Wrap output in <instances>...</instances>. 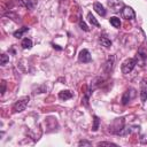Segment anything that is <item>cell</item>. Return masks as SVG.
<instances>
[{
  "mask_svg": "<svg viewBox=\"0 0 147 147\" xmlns=\"http://www.w3.org/2000/svg\"><path fill=\"white\" fill-rule=\"evenodd\" d=\"M98 146H116V144L108 142V141H101V142H98Z\"/></svg>",
  "mask_w": 147,
  "mask_h": 147,
  "instance_id": "44dd1931",
  "label": "cell"
},
{
  "mask_svg": "<svg viewBox=\"0 0 147 147\" xmlns=\"http://www.w3.org/2000/svg\"><path fill=\"white\" fill-rule=\"evenodd\" d=\"M140 99L142 102L147 100V82L142 80L140 84Z\"/></svg>",
  "mask_w": 147,
  "mask_h": 147,
  "instance_id": "52a82bcc",
  "label": "cell"
},
{
  "mask_svg": "<svg viewBox=\"0 0 147 147\" xmlns=\"http://www.w3.org/2000/svg\"><path fill=\"white\" fill-rule=\"evenodd\" d=\"M79 26H80V29H82V30H84V31H90V28L86 25V23H85L82 18L79 20Z\"/></svg>",
  "mask_w": 147,
  "mask_h": 147,
  "instance_id": "ffe728a7",
  "label": "cell"
},
{
  "mask_svg": "<svg viewBox=\"0 0 147 147\" xmlns=\"http://www.w3.org/2000/svg\"><path fill=\"white\" fill-rule=\"evenodd\" d=\"M121 14H122V17L125 18V20H133L136 17L134 10L129 6H124L121 10Z\"/></svg>",
  "mask_w": 147,
  "mask_h": 147,
  "instance_id": "5b68a950",
  "label": "cell"
},
{
  "mask_svg": "<svg viewBox=\"0 0 147 147\" xmlns=\"http://www.w3.org/2000/svg\"><path fill=\"white\" fill-rule=\"evenodd\" d=\"M21 46H22L24 49H29V48L32 47V40L29 39V38H24V39L22 40V42H21Z\"/></svg>",
  "mask_w": 147,
  "mask_h": 147,
  "instance_id": "5bb4252c",
  "label": "cell"
},
{
  "mask_svg": "<svg viewBox=\"0 0 147 147\" xmlns=\"http://www.w3.org/2000/svg\"><path fill=\"white\" fill-rule=\"evenodd\" d=\"M146 60H147V54L144 53V52L140 49V51L137 53V55H136V61H137V63L140 64V65H144L145 62H146Z\"/></svg>",
  "mask_w": 147,
  "mask_h": 147,
  "instance_id": "ba28073f",
  "label": "cell"
},
{
  "mask_svg": "<svg viewBox=\"0 0 147 147\" xmlns=\"http://www.w3.org/2000/svg\"><path fill=\"white\" fill-rule=\"evenodd\" d=\"M93 118H94V119H93V126H92V130H93V131H96V130L99 129L100 119H99V117H98V116H94Z\"/></svg>",
  "mask_w": 147,
  "mask_h": 147,
  "instance_id": "ac0fdd59",
  "label": "cell"
},
{
  "mask_svg": "<svg viewBox=\"0 0 147 147\" xmlns=\"http://www.w3.org/2000/svg\"><path fill=\"white\" fill-rule=\"evenodd\" d=\"M114 56H109L108 57V60H107V62L105 63V71L108 74V72H110V70H111V68H113V63H114Z\"/></svg>",
  "mask_w": 147,
  "mask_h": 147,
  "instance_id": "7c38bea8",
  "label": "cell"
},
{
  "mask_svg": "<svg viewBox=\"0 0 147 147\" xmlns=\"http://www.w3.org/2000/svg\"><path fill=\"white\" fill-rule=\"evenodd\" d=\"M78 61L79 62H83V63H88L92 61V56H91V53L87 51V49H82L79 52V55H78Z\"/></svg>",
  "mask_w": 147,
  "mask_h": 147,
  "instance_id": "8992f818",
  "label": "cell"
},
{
  "mask_svg": "<svg viewBox=\"0 0 147 147\" xmlns=\"http://www.w3.org/2000/svg\"><path fill=\"white\" fill-rule=\"evenodd\" d=\"M136 95H137V93H136V90L134 88L131 87V88L126 90L124 92L123 96H122V105H127L133 98H136Z\"/></svg>",
  "mask_w": 147,
  "mask_h": 147,
  "instance_id": "3957f363",
  "label": "cell"
},
{
  "mask_svg": "<svg viewBox=\"0 0 147 147\" xmlns=\"http://www.w3.org/2000/svg\"><path fill=\"white\" fill-rule=\"evenodd\" d=\"M78 145H79V146H91V142L87 141V140H80V141L78 142Z\"/></svg>",
  "mask_w": 147,
  "mask_h": 147,
  "instance_id": "603a6c76",
  "label": "cell"
},
{
  "mask_svg": "<svg viewBox=\"0 0 147 147\" xmlns=\"http://www.w3.org/2000/svg\"><path fill=\"white\" fill-rule=\"evenodd\" d=\"M132 131H133L132 126H125V127H123L122 130H119V131L117 132V134H118V136H126V134H130Z\"/></svg>",
  "mask_w": 147,
  "mask_h": 147,
  "instance_id": "9a60e30c",
  "label": "cell"
},
{
  "mask_svg": "<svg viewBox=\"0 0 147 147\" xmlns=\"http://www.w3.org/2000/svg\"><path fill=\"white\" fill-rule=\"evenodd\" d=\"M87 20H88V22H90L92 25H94V26H96V28H99V26H100L99 22H98V21H96V18L92 15V13H88V14H87Z\"/></svg>",
  "mask_w": 147,
  "mask_h": 147,
  "instance_id": "2e32d148",
  "label": "cell"
},
{
  "mask_svg": "<svg viewBox=\"0 0 147 147\" xmlns=\"http://www.w3.org/2000/svg\"><path fill=\"white\" fill-rule=\"evenodd\" d=\"M6 92V82L1 80V95H3Z\"/></svg>",
  "mask_w": 147,
  "mask_h": 147,
  "instance_id": "7402d4cb",
  "label": "cell"
},
{
  "mask_svg": "<svg viewBox=\"0 0 147 147\" xmlns=\"http://www.w3.org/2000/svg\"><path fill=\"white\" fill-rule=\"evenodd\" d=\"M0 57H1V62H0V63H1V65H5V64L9 61V56H8L7 54H5V53H2Z\"/></svg>",
  "mask_w": 147,
  "mask_h": 147,
  "instance_id": "d6986e66",
  "label": "cell"
},
{
  "mask_svg": "<svg viewBox=\"0 0 147 147\" xmlns=\"http://www.w3.org/2000/svg\"><path fill=\"white\" fill-rule=\"evenodd\" d=\"M108 7L114 11V13H118L119 10H122V8L124 7V3L122 0H108Z\"/></svg>",
  "mask_w": 147,
  "mask_h": 147,
  "instance_id": "277c9868",
  "label": "cell"
},
{
  "mask_svg": "<svg viewBox=\"0 0 147 147\" xmlns=\"http://www.w3.org/2000/svg\"><path fill=\"white\" fill-rule=\"evenodd\" d=\"M136 64H137L136 59H126V60H125V61L122 63V67H121L122 72H123V74H125V75L130 74V72H131V71L134 69Z\"/></svg>",
  "mask_w": 147,
  "mask_h": 147,
  "instance_id": "7a4b0ae2",
  "label": "cell"
},
{
  "mask_svg": "<svg viewBox=\"0 0 147 147\" xmlns=\"http://www.w3.org/2000/svg\"><path fill=\"white\" fill-rule=\"evenodd\" d=\"M59 98L61 99V100H69V99H71L72 98V92H70V91H68V90H65V91H61L60 93H59Z\"/></svg>",
  "mask_w": 147,
  "mask_h": 147,
  "instance_id": "30bf717a",
  "label": "cell"
},
{
  "mask_svg": "<svg viewBox=\"0 0 147 147\" xmlns=\"http://www.w3.org/2000/svg\"><path fill=\"white\" fill-rule=\"evenodd\" d=\"M26 31H29V28L23 26V28H21V29H18V30H16V31L13 33V36H14L15 38H22V37H23V34H24Z\"/></svg>",
  "mask_w": 147,
  "mask_h": 147,
  "instance_id": "4fadbf2b",
  "label": "cell"
},
{
  "mask_svg": "<svg viewBox=\"0 0 147 147\" xmlns=\"http://www.w3.org/2000/svg\"><path fill=\"white\" fill-rule=\"evenodd\" d=\"M99 42L101 44V46H105L106 48H109V47L111 46V41H110V39H108L106 36H100V38H99Z\"/></svg>",
  "mask_w": 147,
  "mask_h": 147,
  "instance_id": "8fae6325",
  "label": "cell"
},
{
  "mask_svg": "<svg viewBox=\"0 0 147 147\" xmlns=\"http://www.w3.org/2000/svg\"><path fill=\"white\" fill-rule=\"evenodd\" d=\"M93 8H94V10L100 15V16H106V14H107V11H106V9H105V7L100 3V2H94V5H93Z\"/></svg>",
  "mask_w": 147,
  "mask_h": 147,
  "instance_id": "9c48e42d",
  "label": "cell"
},
{
  "mask_svg": "<svg viewBox=\"0 0 147 147\" xmlns=\"http://www.w3.org/2000/svg\"><path fill=\"white\" fill-rule=\"evenodd\" d=\"M29 101H30V96H23V98L18 99L13 106V111L14 113H21V111L25 110Z\"/></svg>",
  "mask_w": 147,
  "mask_h": 147,
  "instance_id": "6da1fadb",
  "label": "cell"
},
{
  "mask_svg": "<svg viewBox=\"0 0 147 147\" xmlns=\"http://www.w3.org/2000/svg\"><path fill=\"white\" fill-rule=\"evenodd\" d=\"M109 22H110V24L114 26V28H116V29H118L119 26H121V21H119V18L118 17H110V20H109Z\"/></svg>",
  "mask_w": 147,
  "mask_h": 147,
  "instance_id": "e0dca14e",
  "label": "cell"
}]
</instances>
